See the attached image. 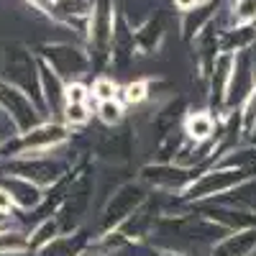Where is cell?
<instances>
[{
    "instance_id": "cell-1",
    "label": "cell",
    "mask_w": 256,
    "mask_h": 256,
    "mask_svg": "<svg viewBox=\"0 0 256 256\" xmlns=\"http://www.w3.org/2000/svg\"><path fill=\"white\" fill-rule=\"evenodd\" d=\"M113 34H116V18H113V3L110 0H95L92 13H90V44L98 62L108 56V49L113 46Z\"/></svg>"
},
{
    "instance_id": "cell-2",
    "label": "cell",
    "mask_w": 256,
    "mask_h": 256,
    "mask_svg": "<svg viewBox=\"0 0 256 256\" xmlns=\"http://www.w3.org/2000/svg\"><path fill=\"white\" fill-rule=\"evenodd\" d=\"M46 59L52 64V70L56 77L62 74H70V77H77L88 70V56H84L80 49H72V46H49L46 52Z\"/></svg>"
},
{
    "instance_id": "cell-3",
    "label": "cell",
    "mask_w": 256,
    "mask_h": 256,
    "mask_svg": "<svg viewBox=\"0 0 256 256\" xmlns=\"http://www.w3.org/2000/svg\"><path fill=\"white\" fill-rule=\"evenodd\" d=\"M8 77L18 84H24V88H28V84H34V88L38 90V77L34 72V59L24 52V49H10L8 52Z\"/></svg>"
},
{
    "instance_id": "cell-4",
    "label": "cell",
    "mask_w": 256,
    "mask_h": 256,
    "mask_svg": "<svg viewBox=\"0 0 256 256\" xmlns=\"http://www.w3.org/2000/svg\"><path fill=\"white\" fill-rule=\"evenodd\" d=\"M254 246H256V230L238 233L236 238H228V241L218 248V256H246Z\"/></svg>"
},
{
    "instance_id": "cell-5",
    "label": "cell",
    "mask_w": 256,
    "mask_h": 256,
    "mask_svg": "<svg viewBox=\"0 0 256 256\" xmlns=\"http://www.w3.org/2000/svg\"><path fill=\"white\" fill-rule=\"evenodd\" d=\"M162 36H164V18L156 16V18H152V20H148V24L136 34V41H138L144 49L152 52V49L159 44V38H162Z\"/></svg>"
},
{
    "instance_id": "cell-6",
    "label": "cell",
    "mask_w": 256,
    "mask_h": 256,
    "mask_svg": "<svg viewBox=\"0 0 256 256\" xmlns=\"http://www.w3.org/2000/svg\"><path fill=\"white\" fill-rule=\"evenodd\" d=\"M212 118L208 116V113H192L190 118H187V134L195 138V141H205L210 134H212Z\"/></svg>"
},
{
    "instance_id": "cell-7",
    "label": "cell",
    "mask_w": 256,
    "mask_h": 256,
    "mask_svg": "<svg viewBox=\"0 0 256 256\" xmlns=\"http://www.w3.org/2000/svg\"><path fill=\"white\" fill-rule=\"evenodd\" d=\"M118 92H120V90H118V84H116L113 77H98V80L92 82V88H90V98L98 100V102L116 100Z\"/></svg>"
},
{
    "instance_id": "cell-8",
    "label": "cell",
    "mask_w": 256,
    "mask_h": 256,
    "mask_svg": "<svg viewBox=\"0 0 256 256\" xmlns=\"http://www.w3.org/2000/svg\"><path fill=\"white\" fill-rule=\"evenodd\" d=\"M120 98H123V102H128V105H138V102H144V100L148 98V82H146V80L128 82L126 88L120 90Z\"/></svg>"
},
{
    "instance_id": "cell-9",
    "label": "cell",
    "mask_w": 256,
    "mask_h": 256,
    "mask_svg": "<svg viewBox=\"0 0 256 256\" xmlns=\"http://www.w3.org/2000/svg\"><path fill=\"white\" fill-rule=\"evenodd\" d=\"M98 116H100V120H102L105 126H116V123H120V118H123V105H120L118 100L100 102V105H98Z\"/></svg>"
},
{
    "instance_id": "cell-10",
    "label": "cell",
    "mask_w": 256,
    "mask_h": 256,
    "mask_svg": "<svg viewBox=\"0 0 256 256\" xmlns=\"http://www.w3.org/2000/svg\"><path fill=\"white\" fill-rule=\"evenodd\" d=\"M70 126H82L90 120V102H77V105H64Z\"/></svg>"
},
{
    "instance_id": "cell-11",
    "label": "cell",
    "mask_w": 256,
    "mask_h": 256,
    "mask_svg": "<svg viewBox=\"0 0 256 256\" xmlns=\"http://www.w3.org/2000/svg\"><path fill=\"white\" fill-rule=\"evenodd\" d=\"M236 18L238 24H248L256 18V0H238L236 3Z\"/></svg>"
},
{
    "instance_id": "cell-12",
    "label": "cell",
    "mask_w": 256,
    "mask_h": 256,
    "mask_svg": "<svg viewBox=\"0 0 256 256\" xmlns=\"http://www.w3.org/2000/svg\"><path fill=\"white\" fill-rule=\"evenodd\" d=\"M174 8L182 10V13H190V10H195L200 6H198V0H174Z\"/></svg>"
},
{
    "instance_id": "cell-13",
    "label": "cell",
    "mask_w": 256,
    "mask_h": 256,
    "mask_svg": "<svg viewBox=\"0 0 256 256\" xmlns=\"http://www.w3.org/2000/svg\"><path fill=\"white\" fill-rule=\"evenodd\" d=\"M10 205H13V200L8 195V190H0V212H8Z\"/></svg>"
}]
</instances>
